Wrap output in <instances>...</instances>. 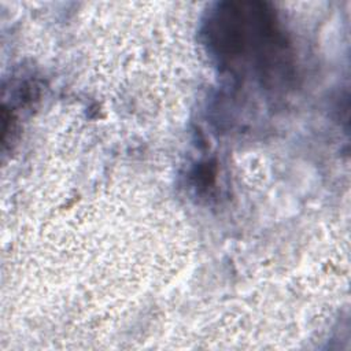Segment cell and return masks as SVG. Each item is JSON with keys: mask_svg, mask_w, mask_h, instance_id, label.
<instances>
[{"mask_svg": "<svg viewBox=\"0 0 351 351\" xmlns=\"http://www.w3.org/2000/svg\"><path fill=\"white\" fill-rule=\"evenodd\" d=\"M204 44L218 64L262 84L291 77L289 41L274 8L262 1H226L208 11Z\"/></svg>", "mask_w": 351, "mask_h": 351, "instance_id": "6da1fadb", "label": "cell"}]
</instances>
